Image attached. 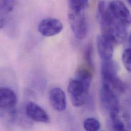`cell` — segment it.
<instances>
[{"instance_id": "cell-1", "label": "cell", "mask_w": 131, "mask_h": 131, "mask_svg": "<svg viewBox=\"0 0 131 131\" xmlns=\"http://www.w3.org/2000/svg\"><path fill=\"white\" fill-rule=\"evenodd\" d=\"M98 17L102 34L114 44L125 42L127 37V27L114 16L104 1H100L98 4Z\"/></svg>"}, {"instance_id": "cell-2", "label": "cell", "mask_w": 131, "mask_h": 131, "mask_svg": "<svg viewBox=\"0 0 131 131\" xmlns=\"http://www.w3.org/2000/svg\"><path fill=\"white\" fill-rule=\"evenodd\" d=\"M101 76L103 83L109 85L117 91L123 93L127 85L117 75V66L112 60L103 61L101 66Z\"/></svg>"}, {"instance_id": "cell-3", "label": "cell", "mask_w": 131, "mask_h": 131, "mask_svg": "<svg viewBox=\"0 0 131 131\" xmlns=\"http://www.w3.org/2000/svg\"><path fill=\"white\" fill-rule=\"evenodd\" d=\"M100 100L102 106L110 113V115H118L119 102L109 85L103 83L100 92Z\"/></svg>"}, {"instance_id": "cell-4", "label": "cell", "mask_w": 131, "mask_h": 131, "mask_svg": "<svg viewBox=\"0 0 131 131\" xmlns=\"http://www.w3.org/2000/svg\"><path fill=\"white\" fill-rule=\"evenodd\" d=\"M68 19L76 38L81 40L85 38L88 32V24L85 11L78 12L70 11Z\"/></svg>"}, {"instance_id": "cell-5", "label": "cell", "mask_w": 131, "mask_h": 131, "mask_svg": "<svg viewBox=\"0 0 131 131\" xmlns=\"http://www.w3.org/2000/svg\"><path fill=\"white\" fill-rule=\"evenodd\" d=\"M68 92L74 106L80 107L86 103L89 90L76 79L69 81L68 85Z\"/></svg>"}, {"instance_id": "cell-6", "label": "cell", "mask_w": 131, "mask_h": 131, "mask_svg": "<svg viewBox=\"0 0 131 131\" xmlns=\"http://www.w3.org/2000/svg\"><path fill=\"white\" fill-rule=\"evenodd\" d=\"M62 23L58 19L48 17L41 20L38 26L39 33L44 36L51 37L60 33L63 30Z\"/></svg>"}, {"instance_id": "cell-7", "label": "cell", "mask_w": 131, "mask_h": 131, "mask_svg": "<svg viewBox=\"0 0 131 131\" xmlns=\"http://www.w3.org/2000/svg\"><path fill=\"white\" fill-rule=\"evenodd\" d=\"M108 5L110 11L118 20L127 27L131 25V13L124 2L113 1Z\"/></svg>"}, {"instance_id": "cell-8", "label": "cell", "mask_w": 131, "mask_h": 131, "mask_svg": "<svg viewBox=\"0 0 131 131\" xmlns=\"http://www.w3.org/2000/svg\"><path fill=\"white\" fill-rule=\"evenodd\" d=\"M114 43L103 34L99 35L96 39V47L100 57L103 61L112 60Z\"/></svg>"}, {"instance_id": "cell-9", "label": "cell", "mask_w": 131, "mask_h": 131, "mask_svg": "<svg viewBox=\"0 0 131 131\" xmlns=\"http://www.w3.org/2000/svg\"><path fill=\"white\" fill-rule=\"evenodd\" d=\"M25 110L27 116L34 121L43 123L49 122L50 118L47 112L34 102H29L26 105Z\"/></svg>"}, {"instance_id": "cell-10", "label": "cell", "mask_w": 131, "mask_h": 131, "mask_svg": "<svg viewBox=\"0 0 131 131\" xmlns=\"http://www.w3.org/2000/svg\"><path fill=\"white\" fill-rule=\"evenodd\" d=\"M49 101L52 107L56 111L62 112L66 108V99L63 90L59 87H54L49 92Z\"/></svg>"}, {"instance_id": "cell-11", "label": "cell", "mask_w": 131, "mask_h": 131, "mask_svg": "<svg viewBox=\"0 0 131 131\" xmlns=\"http://www.w3.org/2000/svg\"><path fill=\"white\" fill-rule=\"evenodd\" d=\"M17 103L15 93L10 88L1 87L0 89V107L2 109L11 110Z\"/></svg>"}, {"instance_id": "cell-12", "label": "cell", "mask_w": 131, "mask_h": 131, "mask_svg": "<svg viewBox=\"0 0 131 131\" xmlns=\"http://www.w3.org/2000/svg\"><path fill=\"white\" fill-rule=\"evenodd\" d=\"M92 73L90 69L83 66L79 67L75 73V79L81 82L89 90L92 81Z\"/></svg>"}, {"instance_id": "cell-13", "label": "cell", "mask_w": 131, "mask_h": 131, "mask_svg": "<svg viewBox=\"0 0 131 131\" xmlns=\"http://www.w3.org/2000/svg\"><path fill=\"white\" fill-rule=\"evenodd\" d=\"M15 6V1H1L0 2L1 7V28L5 25L6 23L7 16L11 12Z\"/></svg>"}, {"instance_id": "cell-14", "label": "cell", "mask_w": 131, "mask_h": 131, "mask_svg": "<svg viewBox=\"0 0 131 131\" xmlns=\"http://www.w3.org/2000/svg\"><path fill=\"white\" fill-rule=\"evenodd\" d=\"M88 1L71 0L68 1V6L70 11L84 12L89 7Z\"/></svg>"}, {"instance_id": "cell-15", "label": "cell", "mask_w": 131, "mask_h": 131, "mask_svg": "<svg viewBox=\"0 0 131 131\" xmlns=\"http://www.w3.org/2000/svg\"><path fill=\"white\" fill-rule=\"evenodd\" d=\"M83 126L86 131H98L100 129L101 124L97 119L89 117L84 121Z\"/></svg>"}, {"instance_id": "cell-16", "label": "cell", "mask_w": 131, "mask_h": 131, "mask_svg": "<svg viewBox=\"0 0 131 131\" xmlns=\"http://www.w3.org/2000/svg\"><path fill=\"white\" fill-rule=\"evenodd\" d=\"M84 59L89 66V69L93 70L94 62L93 59V46L91 43L88 44L84 52Z\"/></svg>"}, {"instance_id": "cell-17", "label": "cell", "mask_w": 131, "mask_h": 131, "mask_svg": "<svg viewBox=\"0 0 131 131\" xmlns=\"http://www.w3.org/2000/svg\"><path fill=\"white\" fill-rule=\"evenodd\" d=\"M122 62L126 69L131 73V48L126 49L123 53Z\"/></svg>"}, {"instance_id": "cell-18", "label": "cell", "mask_w": 131, "mask_h": 131, "mask_svg": "<svg viewBox=\"0 0 131 131\" xmlns=\"http://www.w3.org/2000/svg\"><path fill=\"white\" fill-rule=\"evenodd\" d=\"M128 3L131 6V0H129V1H128Z\"/></svg>"}, {"instance_id": "cell-19", "label": "cell", "mask_w": 131, "mask_h": 131, "mask_svg": "<svg viewBox=\"0 0 131 131\" xmlns=\"http://www.w3.org/2000/svg\"><path fill=\"white\" fill-rule=\"evenodd\" d=\"M129 39H130V41L131 42V34H130V37H129Z\"/></svg>"}, {"instance_id": "cell-20", "label": "cell", "mask_w": 131, "mask_h": 131, "mask_svg": "<svg viewBox=\"0 0 131 131\" xmlns=\"http://www.w3.org/2000/svg\"><path fill=\"white\" fill-rule=\"evenodd\" d=\"M126 131V130H123V131Z\"/></svg>"}]
</instances>
